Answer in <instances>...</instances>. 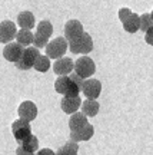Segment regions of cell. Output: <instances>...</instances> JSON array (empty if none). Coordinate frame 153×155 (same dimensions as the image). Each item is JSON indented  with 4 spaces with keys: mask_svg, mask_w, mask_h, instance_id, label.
Returning <instances> with one entry per match:
<instances>
[{
    "mask_svg": "<svg viewBox=\"0 0 153 155\" xmlns=\"http://www.w3.org/2000/svg\"><path fill=\"white\" fill-rule=\"evenodd\" d=\"M55 89L57 94L63 95V96H79V94L82 92V89L72 81L69 75L57 78L55 82Z\"/></svg>",
    "mask_w": 153,
    "mask_h": 155,
    "instance_id": "6da1fadb",
    "label": "cell"
},
{
    "mask_svg": "<svg viewBox=\"0 0 153 155\" xmlns=\"http://www.w3.org/2000/svg\"><path fill=\"white\" fill-rule=\"evenodd\" d=\"M69 49L72 53H82L88 55L93 50V39L89 33H83L80 38L69 42Z\"/></svg>",
    "mask_w": 153,
    "mask_h": 155,
    "instance_id": "7a4b0ae2",
    "label": "cell"
},
{
    "mask_svg": "<svg viewBox=\"0 0 153 155\" xmlns=\"http://www.w3.org/2000/svg\"><path fill=\"white\" fill-rule=\"evenodd\" d=\"M69 49V40L66 38H59L53 39L52 42L47 43L46 46V55L52 58V59H60L62 56L66 53V50Z\"/></svg>",
    "mask_w": 153,
    "mask_h": 155,
    "instance_id": "3957f363",
    "label": "cell"
},
{
    "mask_svg": "<svg viewBox=\"0 0 153 155\" xmlns=\"http://www.w3.org/2000/svg\"><path fill=\"white\" fill-rule=\"evenodd\" d=\"M39 55L40 53H39V49L36 46H27V48H24V50H23L22 58L14 65L20 71H27V69L34 66V62L39 58Z\"/></svg>",
    "mask_w": 153,
    "mask_h": 155,
    "instance_id": "277c9868",
    "label": "cell"
},
{
    "mask_svg": "<svg viewBox=\"0 0 153 155\" xmlns=\"http://www.w3.org/2000/svg\"><path fill=\"white\" fill-rule=\"evenodd\" d=\"M75 72L79 76H82L83 79H89L96 72V65H94L93 59H90L88 56H83L75 62Z\"/></svg>",
    "mask_w": 153,
    "mask_h": 155,
    "instance_id": "5b68a950",
    "label": "cell"
},
{
    "mask_svg": "<svg viewBox=\"0 0 153 155\" xmlns=\"http://www.w3.org/2000/svg\"><path fill=\"white\" fill-rule=\"evenodd\" d=\"M11 132H13V137L17 142L20 144L23 139H26L29 135H32V127H30V122L24 121L22 118H19L11 124Z\"/></svg>",
    "mask_w": 153,
    "mask_h": 155,
    "instance_id": "8992f818",
    "label": "cell"
},
{
    "mask_svg": "<svg viewBox=\"0 0 153 155\" xmlns=\"http://www.w3.org/2000/svg\"><path fill=\"white\" fill-rule=\"evenodd\" d=\"M82 92L84 94L86 99H97L100 92H102V83H100V81L93 79V78L84 79Z\"/></svg>",
    "mask_w": 153,
    "mask_h": 155,
    "instance_id": "52a82bcc",
    "label": "cell"
},
{
    "mask_svg": "<svg viewBox=\"0 0 153 155\" xmlns=\"http://www.w3.org/2000/svg\"><path fill=\"white\" fill-rule=\"evenodd\" d=\"M17 29L16 25L11 20H3L0 23V43H10L13 39L16 38Z\"/></svg>",
    "mask_w": 153,
    "mask_h": 155,
    "instance_id": "ba28073f",
    "label": "cell"
},
{
    "mask_svg": "<svg viewBox=\"0 0 153 155\" xmlns=\"http://www.w3.org/2000/svg\"><path fill=\"white\" fill-rule=\"evenodd\" d=\"M23 50H24V46H22L20 43H14V42H10V43H7L5 46V49H3V58H5L6 61L9 62H13V63H16L23 55Z\"/></svg>",
    "mask_w": 153,
    "mask_h": 155,
    "instance_id": "9c48e42d",
    "label": "cell"
},
{
    "mask_svg": "<svg viewBox=\"0 0 153 155\" xmlns=\"http://www.w3.org/2000/svg\"><path fill=\"white\" fill-rule=\"evenodd\" d=\"M17 114H19V118L32 122L37 116V106L34 105V102H32V101H24L19 105Z\"/></svg>",
    "mask_w": 153,
    "mask_h": 155,
    "instance_id": "30bf717a",
    "label": "cell"
},
{
    "mask_svg": "<svg viewBox=\"0 0 153 155\" xmlns=\"http://www.w3.org/2000/svg\"><path fill=\"white\" fill-rule=\"evenodd\" d=\"M65 38L70 42V40H75V39L80 38L84 32H83V25L76 19H72L65 25Z\"/></svg>",
    "mask_w": 153,
    "mask_h": 155,
    "instance_id": "8fae6325",
    "label": "cell"
},
{
    "mask_svg": "<svg viewBox=\"0 0 153 155\" xmlns=\"http://www.w3.org/2000/svg\"><path fill=\"white\" fill-rule=\"evenodd\" d=\"M73 69H75V63L70 58H60V59H56V62L53 63V72L59 76L70 75Z\"/></svg>",
    "mask_w": 153,
    "mask_h": 155,
    "instance_id": "7c38bea8",
    "label": "cell"
},
{
    "mask_svg": "<svg viewBox=\"0 0 153 155\" xmlns=\"http://www.w3.org/2000/svg\"><path fill=\"white\" fill-rule=\"evenodd\" d=\"M60 106L63 112L72 115V114L77 112V109L82 106V99H80V96H65L60 102Z\"/></svg>",
    "mask_w": 153,
    "mask_h": 155,
    "instance_id": "4fadbf2b",
    "label": "cell"
},
{
    "mask_svg": "<svg viewBox=\"0 0 153 155\" xmlns=\"http://www.w3.org/2000/svg\"><path fill=\"white\" fill-rule=\"evenodd\" d=\"M94 134V128L93 125L88 124L86 127L80 128L77 131H70V139L72 141H76V142H80V141H89V139L93 137Z\"/></svg>",
    "mask_w": 153,
    "mask_h": 155,
    "instance_id": "5bb4252c",
    "label": "cell"
},
{
    "mask_svg": "<svg viewBox=\"0 0 153 155\" xmlns=\"http://www.w3.org/2000/svg\"><path fill=\"white\" fill-rule=\"evenodd\" d=\"M88 124H89L88 116L84 115L83 112H75L69 118V128H70V131H77L80 128L86 127Z\"/></svg>",
    "mask_w": 153,
    "mask_h": 155,
    "instance_id": "9a60e30c",
    "label": "cell"
},
{
    "mask_svg": "<svg viewBox=\"0 0 153 155\" xmlns=\"http://www.w3.org/2000/svg\"><path fill=\"white\" fill-rule=\"evenodd\" d=\"M122 23H123V29L127 33H136L137 30H140V16L137 13H132Z\"/></svg>",
    "mask_w": 153,
    "mask_h": 155,
    "instance_id": "2e32d148",
    "label": "cell"
},
{
    "mask_svg": "<svg viewBox=\"0 0 153 155\" xmlns=\"http://www.w3.org/2000/svg\"><path fill=\"white\" fill-rule=\"evenodd\" d=\"M17 25L22 29H30L32 30L34 28V16H33L32 12L24 10L22 13H19V16H17Z\"/></svg>",
    "mask_w": 153,
    "mask_h": 155,
    "instance_id": "e0dca14e",
    "label": "cell"
},
{
    "mask_svg": "<svg viewBox=\"0 0 153 155\" xmlns=\"http://www.w3.org/2000/svg\"><path fill=\"white\" fill-rule=\"evenodd\" d=\"M99 102L96 99H86L84 102H82V106L80 109L86 116H96L99 112Z\"/></svg>",
    "mask_w": 153,
    "mask_h": 155,
    "instance_id": "ac0fdd59",
    "label": "cell"
},
{
    "mask_svg": "<svg viewBox=\"0 0 153 155\" xmlns=\"http://www.w3.org/2000/svg\"><path fill=\"white\" fill-rule=\"evenodd\" d=\"M17 43H20L22 46L27 48L29 45L33 43V39H34V33H32L30 29H20L16 35Z\"/></svg>",
    "mask_w": 153,
    "mask_h": 155,
    "instance_id": "d6986e66",
    "label": "cell"
},
{
    "mask_svg": "<svg viewBox=\"0 0 153 155\" xmlns=\"http://www.w3.org/2000/svg\"><path fill=\"white\" fill-rule=\"evenodd\" d=\"M77 152H79V145H77L76 141L70 139L56 151V155H77Z\"/></svg>",
    "mask_w": 153,
    "mask_h": 155,
    "instance_id": "ffe728a7",
    "label": "cell"
},
{
    "mask_svg": "<svg viewBox=\"0 0 153 155\" xmlns=\"http://www.w3.org/2000/svg\"><path fill=\"white\" fill-rule=\"evenodd\" d=\"M20 147H22L23 150L29 151V152H36V151L39 150V139L36 135H29L26 139H23L22 142H20Z\"/></svg>",
    "mask_w": 153,
    "mask_h": 155,
    "instance_id": "44dd1931",
    "label": "cell"
},
{
    "mask_svg": "<svg viewBox=\"0 0 153 155\" xmlns=\"http://www.w3.org/2000/svg\"><path fill=\"white\" fill-rule=\"evenodd\" d=\"M34 69L37 72H47L50 69V58L47 55H39V58L34 62Z\"/></svg>",
    "mask_w": 153,
    "mask_h": 155,
    "instance_id": "7402d4cb",
    "label": "cell"
},
{
    "mask_svg": "<svg viewBox=\"0 0 153 155\" xmlns=\"http://www.w3.org/2000/svg\"><path fill=\"white\" fill-rule=\"evenodd\" d=\"M37 32H40L42 35H44L46 38H50L53 33V26L49 20H40V23L37 25Z\"/></svg>",
    "mask_w": 153,
    "mask_h": 155,
    "instance_id": "603a6c76",
    "label": "cell"
},
{
    "mask_svg": "<svg viewBox=\"0 0 153 155\" xmlns=\"http://www.w3.org/2000/svg\"><path fill=\"white\" fill-rule=\"evenodd\" d=\"M150 28H153V19L150 13H143L140 16V30L142 32H148Z\"/></svg>",
    "mask_w": 153,
    "mask_h": 155,
    "instance_id": "cb8c5ba5",
    "label": "cell"
},
{
    "mask_svg": "<svg viewBox=\"0 0 153 155\" xmlns=\"http://www.w3.org/2000/svg\"><path fill=\"white\" fill-rule=\"evenodd\" d=\"M49 43V38H46L44 35H42L40 32H36L34 33V39H33V45L36 46V48H46Z\"/></svg>",
    "mask_w": 153,
    "mask_h": 155,
    "instance_id": "d4e9b609",
    "label": "cell"
},
{
    "mask_svg": "<svg viewBox=\"0 0 153 155\" xmlns=\"http://www.w3.org/2000/svg\"><path fill=\"white\" fill-rule=\"evenodd\" d=\"M132 13H133V12H132L129 7H122V9H119V19H120V22L126 20V19L130 16Z\"/></svg>",
    "mask_w": 153,
    "mask_h": 155,
    "instance_id": "484cf974",
    "label": "cell"
},
{
    "mask_svg": "<svg viewBox=\"0 0 153 155\" xmlns=\"http://www.w3.org/2000/svg\"><path fill=\"white\" fill-rule=\"evenodd\" d=\"M145 40H146V43L150 45V46H153V28H150L145 33Z\"/></svg>",
    "mask_w": 153,
    "mask_h": 155,
    "instance_id": "4316f807",
    "label": "cell"
},
{
    "mask_svg": "<svg viewBox=\"0 0 153 155\" xmlns=\"http://www.w3.org/2000/svg\"><path fill=\"white\" fill-rule=\"evenodd\" d=\"M36 155H56L55 151H52L50 148H42L40 151H37Z\"/></svg>",
    "mask_w": 153,
    "mask_h": 155,
    "instance_id": "83f0119b",
    "label": "cell"
},
{
    "mask_svg": "<svg viewBox=\"0 0 153 155\" xmlns=\"http://www.w3.org/2000/svg\"><path fill=\"white\" fill-rule=\"evenodd\" d=\"M16 155H36V154H33V152H29V151L23 150L22 147L19 145V147H17V150H16Z\"/></svg>",
    "mask_w": 153,
    "mask_h": 155,
    "instance_id": "f1b7e54d",
    "label": "cell"
},
{
    "mask_svg": "<svg viewBox=\"0 0 153 155\" xmlns=\"http://www.w3.org/2000/svg\"><path fill=\"white\" fill-rule=\"evenodd\" d=\"M150 15H152V19H153V10H152V13H150Z\"/></svg>",
    "mask_w": 153,
    "mask_h": 155,
    "instance_id": "f546056e",
    "label": "cell"
}]
</instances>
